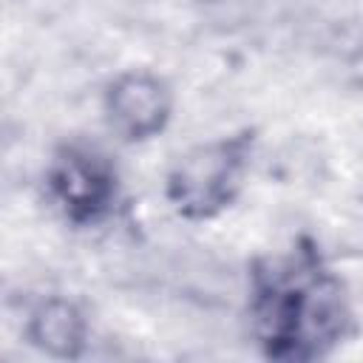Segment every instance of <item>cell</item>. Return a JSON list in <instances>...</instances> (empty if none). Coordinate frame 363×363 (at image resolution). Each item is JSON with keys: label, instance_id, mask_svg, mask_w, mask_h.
<instances>
[{"label": "cell", "instance_id": "cell-1", "mask_svg": "<svg viewBox=\"0 0 363 363\" xmlns=\"http://www.w3.org/2000/svg\"><path fill=\"white\" fill-rule=\"evenodd\" d=\"M247 315L261 354L281 363L323 360L357 335L343 281L306 238L252 261Z\"/></svg>", "mask_w": 363, "mask_h": 363}, {"label": "cell", "instance_id": "cell-2", "mask_svg": "<svg viewBox=\"0 0 363 363\" xmlns=\"http://www.w3.org/2000/svg\"><path fill=\"white\" fill-rule=\"evenodd\" d=\"M258 147V128H238L182 150L164 170L162 196L190 224L216 221L235 207L247 187Z\"/></svg>", "mask_w": 363, "mask_h": 363}, {"label": "cell", "instance_id": "cell-3", "mask_svg": "<svg viewBox=\"0 0 363 363\" xmlns=\"http://www.w3.org/2000/svg\"><path fill=\"white\" fill-rule=\"evenodd\" d=\"M45 201L74 230L102 227L122 204V176L108 150L94 142H60L43 170Z\"/></svg>", "mask_w": 363, "mask_h": 363}, {"label": "cell", "instance_id": "cell-4", "mask_svg": "<svg viewBox=\"0 0 363 363\" xmlns=\"http://www.w3.org/2000/svg\"><path fill=\"white\" fill-rule=\"evenodd\" d=\"M176 113V91L150 68H125L102 88L108 130L125 145H147L162 136Z\"/></svg>", "mask_w": 363, "mask_h": 363}, {"label": "cell", "instance_id": "cell-5", "mask_svg": "<svg viewBox=\"0 0 363 363\" xmlns=\"http://www.w3.org/2000/svg\"><path fill=\"white\" fill-rule=\"evenodd\" d=\"M23 337L51 360H79L91 343V320L71 295H43L26 312Z\"/></svg>", "mask_w": 363, "mask_h": 363}]
</instances>
